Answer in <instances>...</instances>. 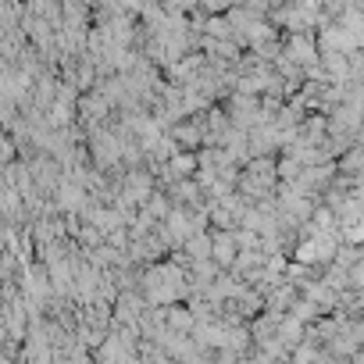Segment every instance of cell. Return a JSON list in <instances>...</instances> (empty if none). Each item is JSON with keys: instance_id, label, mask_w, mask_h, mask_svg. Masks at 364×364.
Instances as JSON below:
<instances>
[{"instance_id": "1", "label": "cell", "mask_w": 364, "mask_h": 364, "mask_svg": "<svg viewBox=\"0 0 364 364\" xmlns=\"http://www.w3.org/2000/svg\"><path fill=\"white\" fill-rule=\"evenodd\" d=\"M182 279H186V275H182V268H171V264L154 268V272L143 279V293H146L150 304H168V300H175V296L186 293V282H182Z\"/></svg>"}, {"instance_id": "2", "label": "cell", "mask_w": 364, "mask_h": 364, "mask_svg": "<svg viewBox=\"0 0 364 364\" xmlns=\"http://www.w3.org/2000/svg\"><path fill=\"white\" fill-rule=\"evenodd\" d=\"M272 186H275V168H272V161H254L250 164V171H247V178H243V193L247 197H268L272 193Z\"/></svg>"}, {"instance_id": "3", "label": "cell", "mask_w": 364, "mask_h": 364, "mask_svg": "<svg viewBox=\"0 0 364 364\" xmlns=\"http://www.w3.org/2000/svg\"><path fill=\"white\" fill-rule=\"evenodd\" d=\"M240 247H243V243H240V236H225V232H222V236H215L211 257H215L218 264H232V261H236V254H240Z\"/></svg>"}]
</instances>
